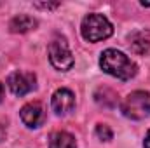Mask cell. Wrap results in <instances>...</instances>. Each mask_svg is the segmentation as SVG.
<instances>
[{
  "label": "cell",
  "mask_w": 150,
  "mask_h": 148,
  "mask_svg": "<svg viewBox=\"0 0 150 148\" xmlns=\"http://www.w3.org/2000/svg\"><path fill=\"white\" fill-rule=\"evenodd\" d=\"M100 66L105 73L112 75L119 80H131L138 72L136 63L131 61L124 52H120L117 49H107L101 52Z\"/></svg>",
  "instance_id": "1"
},
{
  "label": "cell",
  "mask_w": 150,
  "mask_h": 148,
  "mask_svg": "<svg viewBox=\"0 0 150 148\" xmlns=\"http://www.w3.org/2000/svg\"><path fill=\"white\" fill-rule=\"evenodd\" d=\"M80 33L87 42H100L112 35L113 26L103 14H87L82 19Z\"/></svg>",
  "instance_id": "2"
},
{
  "label": "cell",
  "mask_w": 150,
  "mask_h": 148,
  "mask_svg": "<svg viewBox=\"0 0 150 148\" xmlns=\"http://www.w3.org/2000/svg\"><path fill=\"white\" fill-rule=\"evenodd\" d=\"M124 117L131 120H143L150 115V94L147 91H134L127 94L120 105Z\"/></svg>",
  "instance_id": "3"
},
{
  "label": "cell",
  "mask_w": 150,
  "mask_h": 148,
  "mask_svg": "<svg viewBox=\"0 0 150 148\" xmlns=\"http://www.w3.org/2000/svg\"><path fill=\"white\" fill-rule=\"evenodd\" d=\"M49 61L59 72H68L74 66V56L65 38H54L49 44Z\"/></svg>",
  "instance_id": "4"
},
{
  "label": "cell",
  "mask_w": 150,
  "mask_h": 148,
  "mask_svg": "<svg viewBox=\"0 0 150 148\" xmlns=\"http://www.w3.org/2000/svg\"><path fill=\"white\" fill-rule=\"evenodd\" d=\"M7 85L12 94L16 96H25L32 92L37 87V77L32 72H12L7 78Z\"/></svg>",
  "instance_id": "5"
},
{
  "label": "cell",
  "mask_w": 150,
  "mask_h": 148,
  "mask_svg": "<svg viewBox=\"0 0 150 148\" xmlns=\"http://www.w3.org/2000/svg\"><path fill=\"white\" fill-rule=\"evenodd\" d=\"M51 106L58 115H67L74 110L75 96L70 89H58L51 98Z\"/></svg>",
  "instance_id": "6"
},
{
  "label": "cell",
  "mask_w": 150,
  "mask_h": 148,
  "mask_svg": "<svg viewBox=\"0 0 150 148\" xmlns=\"http://www.w3.org/2000/svg\"><path fill=\"white\" fill-rule=\"evenodd\" d=\"M19 115H21V120H23V124L26 125V127H38L42 122H44V118H45V111H44V106L38 103V101H33V103H28V105H25L21 111H19Z\"/></svg>",
  "instance_id": "7"
},
{
  "label": "cell",
  "mask_w": 150,
  "mask_h": 148,
  "mask_svg": "<svg viewBox=\"0 0 150 148\" xmlns=\"http://www.w3.org/2000/svg\"><path fill=\"white\" fill-rule=\"evenodd\" d=\"M37 26V21L32 18V16H26V14H19L16 18L11 19L9 23V28L12 33H26L30 30H33Z\"/></svg>",
  "instance_id": "8"
},
{
  "label": "cell",
  "mask_w": 150,
  "mask_h": 148,
  "mask_svg": "<svg viewBox=\"0 0 150 148\" xmlns=\"http://www.w3.org/2000/svg\"><path fill=\"white\" fill-rule=\"evenodd\" d=\"M129 47L136 54H145L150 49V33L149 32H134L129 35Z\"/></svg>",
  "instance_id": "9"
},
{
  "label": "cell",
  "mask_w": 150,
  "mask_h": 148,
  "mask_svg": "<svg viewBox=\"0 0 150 148\" xmlns=\"http://www.w3.org/2000/svg\"><path fill=\"white\" fill-rule=\"evenodd\" d=\"M77 141L67 131H56L49 136V148H75Z\"/></svg>",
  "instance_id": "10"
},
{
  "label": "cell",
  "mask_w": 150,
  "mask_h": 148,
  "mask_svg": "<svg viewBox=\"0 0 150 148\" xmlns=\"http://www.w3.org/2000/svg\"><path fill=\"white\" fill-rule=\"evenodd\" d=\"M94 99L98 105L105 106V108H113L119 105V99H117V94L113 92L110 87H100L94 94Z\"/></svg>",
  "instance_id": "11"
},
{
  "label": "cell",
  "mask_w": 150,
  "mask_h": 148,
  "mask_svg": "<svg viewBox=\"0 0 150 148\" xmlns=\"http://www.w3.org/2000/svg\"><path fill=\"white\" fill-rule=\"evenodd\" d=\"M94 134H96L101 141H110V140L113 138L112 129H110L107 124H98V125H96V129H94Z\"/></svg>",
  "instance_id": "12"
},
{
  "label": "cell",
  "mask_w": 150,
  "mask_h": 148,
  "mask_svg": "<svg viewBox=\"0 0 150 148\" xmlns=\"http://www.w3.org/2000/svg\"><path fill=\"white\" fill-rule=\"evenodd\" d=\"M143 145H145V148H150V131L147 132V136H145V141H143Z\"/></svg>",
  "instance_id": "13"
},
{
  "label": "cell",
  "mask_w": 150,
  "mask_h": 148,
  "mask_svg": "<svg viewBox=\"0 0 150 148\" xmlns=\"http://www.w3.org/2000/svg\"><path fill=\"white\" fill-rule=\"evenodd\" d=\"M4 138H5V129H4V127L0 125V141H2Z\"/></svg>",
  "instance_id": "14"
},
{
  "label": "cell",
  "mask_w": 150,
  "mask_h": 148,
  "mask_svg": "<svg viewBox=\"0 0 150 148\" xmlns=\"http://www.w3.org/2000/svg\"><path fill=\"white\" fill-rule=\"evenodd\" d=\"M2 98H4V85L0 84V101H2Z\"/></svg>",
  "instance_id": "15"
}]
</instances>
